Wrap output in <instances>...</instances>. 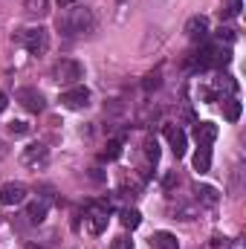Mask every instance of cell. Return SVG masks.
<instances>
[{"label": "cell", "mask_w": 246, "mask_h": 249, "mask_svg": "<svg viewBox=\"0 0 246 249\" xmlns=\"http://www.w3.org/2000/svg\"><path fill=\"white\" fill-rule=\"evenodd\" d=\"M58 32L67 38H75V35H84L96 26V18L87 6H64L61 15H58Z\"/></svg>", "instance_id": "obj_1"}, {"label": "cell", "mask_w": 246, "mask_h": 249, "mask_svg": "<svg viewBox=\"0 0 246 249\" xmlns=\"http://www.w3.org/2000/svg\"><path fill=\"white\" fill-rule=\"evenodd\" d=\"M20 44L32 53V55H44L47 47H50V32L44 26H32V29H23L20 32Z\"/></svg>", "instance_id": "obj_2"}, {"label": "cell", "mask_w": 246, "mask_h": 249, "mask_svg": "<svg viewBox=\"0 0 246 249\" xmlns=\"http://www.w3.org/2000/svg\"><path fill=\"white\" fill-rule=\"evenodd\" d=\"M53 75H55V81H58V84L70 87V84H78V81L84 78V67H81L78 61H72V58H61V61L55 64Z\"/></svg>", "instance_id": "obj_3"}, {"label": "cell", "mask_w": 246, "mask_h": 249, "mask_svg": "<svg viewBox=\"0 0 246 249\" xmlns=\"http://www.w3.org/2000/svg\"><path fill=\"white\" fill-rule=\"evenodd\" d=\"M23 165H29V168H44L47 162H50V148L47 145H41V142H32V145H26L23 148Z\"/></svg>", "instance_id": "obj_4"}, {"label": "cell", "mask_w": 246, "mask_h": 249, "mask_svg": "<svg viewBox=\"0 0 246 249\" xmlns=\"http://www.w3.org/2000/svg\"><path fill=\"white\" fill-rule=\"evenodd\" d=\"M185 35H188V41H194V44H206L209 41V18H203V15H194V18H188V23H185Z\"/></svg>", "instance_id": "obj_5"}, {"label": "cell", "mask_w": 246, "mask_h": 249, "mask_svg": "<svg viewBox=\"0 0 246 249\" xmlns=\"http://www.w3.org/2000/svg\"><path fill=\"white\" fill-rule=\"evenodd\" d=\"M61 105L70 110H84L90 105V90L87 87H70L61 93Z\"/></svg>", "instance_id": "obj_6"}, {"label": "cell", "mask_w": 246, "mask_h": 249, "mask_svg": "<svg viewBox=\"0 0 246 249\" xmlns=\"http://www.w3.org/2000/svg\"><path fill=\"white\" fill-rule=\"evenodd\" d=\"M15 99L29 110V113H41L44 107H47V102H44V96L35 90V87H20L18 93H15Z\"/></svg>", "instance_id": "obj_7"}, {"label": "cell", "mask_w": 246, "mask_h": 249, "mask_svg": "<svg viewBox=\"0 0 246 249\" xmlns=\"http://www.w3.org/2000/svg\"><path fill=\"white\" fill-rule=\"evenodd\" d=\"M26 186L23 183H6V186L0 188V203L3 206H20L23 200H26Z\"/></svg>", "instance_id": "obj_8"}, {"label": "cell", "mask_w": 246, "mask_h": 249, "mask_svg": "<svg viewBox=\"0 0 246 249\" xmlns=\"http://www.w3.org/2000/svg\"><path fill=\"white\" fill-rule=\"evenodd\" d=\"M84 223H87V229H90L93 235H102V232L107 229V212H105V209H90L87 217H84Z\"/></svg>", "instance_id": "obj_9"}, {"label": "cell", "mask_w": 246, "mask_h": 249, "mask_svg": "<svg viewBox=\"0 0 246 249\" xmlns=\"http://www.w3.org/2000/svg\"><path fill=\"white\" fill-rule=\"evenodd\" d=\"M194 139H197V145H206V148H211V142L217 139V124H211V122H197V127H194Z\"/></svg>", "instance_id": "obj_10"}, {"label": "cell", "mask_w": 246, "mask_h": 249, "mask_svg": "<svg viewBox=\"0 0 246 249\" xmlns=\"http://www.w3.org/2000/svg\"><path fill=\"white\" fill-rule=\"evenodd\" d=\"M47 209H50V200H35V203H29V206H26V214H23V217H26L29 223H35V226H38V223H44Z\"/></svg>", "instance_id": "obj_11"}, {"label": "cell", "mask_w": 246, "mask_h": 249, "mask_svg": "<svg viewBox=\"0 0 246 249\" xmlns=\"http://www.w3.org/2000/svg\"><path fill=\"white\" fill-rule=\"evenodd\" d=\"M165 133H168V142H171V151H174V157L180 160L185 157V133L180 127H165Z\"/></svg>", "instance_id": "obj_12"}, {"label": "cell", "mask_w": 246, "mask_h": 249, "mask_svg": "<svg viewBox=\"0 0 246 249\" xmlns=\"http://www.w3.org/2000/svg\"><path fill=\"white\" fill-rule=\"evenodd\" d=\"M151 247L154 249H180V241L171 232H154L151 235Z\"/></svg>", "instance_id": "obj_13"}, {"label": "cell", "mask_w": 246, "mask_h": 249, "mask_svg": "<svg viewBox=\"0 0 246 249\" xmlns=\"http://www.w3.org/2000/svg\"><path fill=\"white\" fill-rule=\"evenodd\" d=\"M209 168H211V148L200 145L197 154H194V171H197V174H206Z\"/></svg>", "instance_id": "obj_14"}, {"label": "cell", "mask_w": 246, "mask_h": 249, "mask_svg": "<svg viewBox=\"0 0 246 249\" xmlns=\"http://www.w3.org/2000/svg\"><path fill=\"white\" fill-rule=\"evenodd\" d=\"M194 194H197V200L200 203H206V206H217L220 203V194H217V188H211V186H194Z\"/></svg>", "instance_id": "obj_15"}, {"label": "cell", "mask_w": 246, "mask_h": 249, "mask_svg": "<svg viewBox=\"0 0 246 249\" xmlns=\"http://www.w3.org/2000/svg\"><path fill=\"white\" fill-rule=\"evenodd\" d=\"M23 9H26L29 18H44V15L50 12V0H26Z\"/></svg>", "instance_id": "obj_16"}, {"label": "cell", "mask_w": 246, "mask_h": 249, "mask_svg": "<svg viewBox=\"0 0 246 249\" xmlns=\"http://www.w3.org/2000/svg\"><path fill=\"white\" fill-rule=\"evenodd\" d=\"M241 113H244V107H241L238 99H223V116H226L229 122H238Z\"/></svg>", "instance_id": "obj_17"}, {"label": "cell", "mask_w": 246, "mask_h": 249, "mask_svg": "<svg viewBox=\"0 0 246 249\" xmlns=\"http://www.w3.org/2000/svg\"><path fill=\"white\" fill-rule=\"evenodd\" d=\"M119 220H122V226H124V229H136V226L142 223V214H139L136 209H122Z\"/></svg>", "instance_id": "obj_18"}, {"label": "cell", "mask_w": 246, "mask_h": 249, "mask_svg": "<svg viewBox=\"0 0 246 249\" xmlns=\"http://www.w3.org/2000/svg\"><path fill=\"white\" fill-rule=\"evenodd\" d=\"M119 154H122V142L119 139H110L105 145V151H102V160H119Z\"/></svg>", "instance_id": "obj_19"}, {"label": "cell", "mask_w": 246, "mask_h": 249, "mask_svg": "<svg viewBox=\"0 0 246 249\" xmlns=\"http://www.w3.org/2000/svg\"><path fill=\"white\" fill-rule=\"evenodd\" d=\"M145 154H148V160H151V162H157V160H159V145H157V139H148V142H145Z\"/></svg>", "instance_id": "obj_20"}, {"label": "cell", "mask_w": 246, "mask_h": 249, "mask_svg": "<svg viewBox=\"0 0 246 249\" xmlns=\"http://www.w3.org/2000/svg\"><path fill=\"white\" fill-rule=\"evenodd\" d=\"M174 214H177L180 220H194V209H191V206H183V203L174 209ZM177 217H174V220H177Z\"/></svg>", "instance_id": "obj_21"}, {"label": "cell", "mask_w": 246, "mask_h": 249, "mask_svg": "<svg viewBox=\"0 0 246 249\" xmlns=\"http://www.w3.org/2000/svg\"><path fill=\"white\" fill-rule=\"evenodd\" d=\"M110 249H133V241H130L127 235H119V238L110 241Z\"/></svg>", "instance_id": "obj_22"}, {"label": "cell", "mask_w": 246, "mask_h": 249, "mask_svg": "<svg viewBox=\"0 0 246 249\" xmlns=\"http://www.w3.org/2000/svg\"><path fill=\"white\" fill-rule=\"evenodd\" d=\"M157 87H159V70L145 78V90H157Z\"/></svg>", "instance_id": "obj_23"}, {"label": "cell", "mask_w": 246, "mask_h": 249, "mask_svg": "<svg viewBox=\"0 0 246 249\" xmlns=\"http://www.w3.org/2000/svg\"><path fill=\"white\" fill-rule=\"evenodd\" d=\"M9 130L18 133V136H23V133H29V124L26 122H9Z\"/></svg>", "instance_id": "obj_24"}, {"label": "cell", "mask_w": 246, "mask_h": 249, "mask_svg": "<svg viewBox=\"0 0 246 249\" xmlns=\"http://www.w3.org/2000/svg\"><path fill=\"white\" fill-rule=\"evenodd\" d=\"M241 12V0H232L229 6H226V12H223V18H235Z\"/></svg>", "instance_id": "obj_25"}, {"label": "cell", "mask_w": 246, "mask_h": 249, "mask_svg": "<svg viewBox=\"0 0 246 249\" xmlns=\"http://www.w3.org/2000/svg\"><path fill=\"white\" fill-rule=\"evenodd\" d=\"M177 183H180V177H177L174 171H171V174H165V180H162V186H165V191H171V188L177 186Z\"/></svg>", "instance_id": "obj_26"}, {"label": "cell", "mask_w": 246, "mask_h": 249, "mask_svg": "<svg viewBox=\"0 0 246 249\" xmlns=\"http://www.w3.org/2000/svg\"><path fill=\"white\" fill-rule=\"evenodd\" d=\"M6 105H9V99H6V93H3V90H0V113H3V110H6Z\"/></svg>", "instance_id": "obj_27"}, {"label": "cell", "mask_w": 246, "mask_h": 249, "mask_svg": "<svg viewBox=\"0 0 246 249\" xmlns=\"http://www.w3.org/2000/svg\"><path fill=\"white\" fill-rule=\"evenodd\" d=\"M29 249H38V247H29Z\"/></svg>", "instance_id": "obj_28"}]
</instances>
